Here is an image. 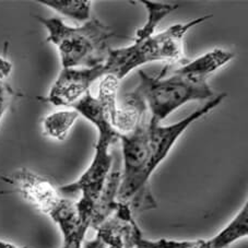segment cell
<instances>
[{
    "mask_svg": "<svg viewBox=\"0 0 248 248\" xmlns=\"http://www.w3.org/2000/svg\"><path fill=\"white\" fill-rule=\"evenodd\" d=\"M80 116L87 118L95 126L97 141L93 160L84 173L74 183L59 187V190L67 197L80 195L77 202L79 215L84 222L91 226L93 211L104 189L106 181L113 170V155L110 148L119 139L118 131L110 122L109 114L101 104L98 98L88 92L71 106Z\"/></svg>",
    "mask_w": 248,
    "mask_h": 248,
    "instance_id": "cell-1",
    "label": "cell"
},
{
    "mask_svg": "<svg viewBox=\"0 0 248 248\" xmlns=\"http://www.w3.org/2000/svg\"><path fill=\"white\" fill-rule=\"evenodd\" d=\"M212 16H203L187 23L172 25L168 30L143 38H135L134 43L123 48H110L108 57L102 63L105 76H113L118 81L140 66L155 62L183 66L189 61L184 55V37L190 29L206 22ZM169 66V67H170Z\"/></svg>",
    "mask_w": 248,
    "mask_h": 248,
    "instance_id": "cell-2",
    "label": "cell"
},
{
    "mask_svg": "<svg viewBox=\"0 0 248 248\" xmlns=\"http://www.w3.org/2000/svg\"><path fill=\"white\" fill-rule=\"evenodd\" d=\"M36 19L47 31V41L56 47L62 68H93L108 57V42L115 33L96 18L70 27L59 18Z\"/></svg>",
    "mask_w": 248,
    "mask_h": 248,
    "instance_id": "cell-3",
    "label": "cell"
},
{
    "mask_svg": "<svg viewBox=\"0 0 248 248\" xmlns=\"http://www.w3.org/2000/svg\"><path fill=\"white\" fill-rule=\"evenodd\" d=\"M149 117L144 113L130 132L119 135L122 141L121 182L117 202L126 204L131 211H145L157 207L150 190V147Z\"/></svg>",
    "mask_w": 248,
    "mask_h": 248,
    "instance_id": "cell-4",
    "label": "cell"
},
{
    "mask_svg": "<svg viewBox=\"0 0 248 248\" xmlns=\"http://www.w3.org/2000/svg\"><path fill=\"white\" fill-rule=\"evenodd\" d=\"M1 178L14 185L24 200L58 226L62 242L84 241L90 224L81 219L77 202L62 194L49 179L27 169Z\"/></svg>",
    "mask_w": 248,
    "mask_h": 248,
    "instance_id": "cell-5",
    "label": "cell"
},
{
    "mask_svg": "<svg viewBox=\"0 0 248 248\" xmlns=\"http://www.w3.org/2000/svg\"><path fill=\"white\" fill-rule=\"evenodd\" d=\"M139 75L138 85L127 94L143 103L153 124H162L188 102L215 97L207 79L184 74L177 69L166 78H155L144 71H139Z\"/></svg>",
    "mask_w": 248,
    "mask_h": 248,
    "instance_id": "cell-6",
    "label": "cell"
},
{
    "mask_svg": "<svg viewBox=\"0 0 248 248\" xmlns=\"http://www.w3.org/2000/svg\"><path fill=\"white\" fill-rule=\"evenodd\" d=\"M104 78L101 65L93 68H62L44 101L54 106H71Z\"/></svg>",
    "mask_w": 248,
    "mask_h": 248,
    "instance_id": "cell-7",
    "label": "cell"
},
{
    "mask_svg": "<svg viewBox=\"0 0 248 248\" xmlns=\"http://www.w3.org/2000/svg\"><path fill=\"white\" fill-rule=\"evenodd\" d=\"M248 235V203L247 202L229 224L209 239H196L192 248H229Z\"/></svg>",
    "mask_w": 248,
    "mask_h": 248,
    "instance_id": "cell-8",
    "label": "cell"
},
{
    "mask_svg": "<svg viewBox=\"0 0 248 248\" xmlns=\"http://www.w3.org/2000/svg\"><path fill=\"white\" fill-rule=\"evenodd\" d=\"M233 58L234 54L228 52V50L215 48L211 52L194 59V61L186 62L185 65L179 67L177 70L184 72V74L208 80L213 72L229 63Z\"/></svg>",
    "mask_w": 248,
    "mask_h": 248,
    "instance_id": "cell-9",
    "label": "cell"
},
{
    "mask_svg": "<svg viewBox=\"0 0 248 248\" xmlns=\"http://www.w3.org/2000/svg\"><path fill=\"white\" fill-rule=\"evenodd\" d=\"M79 117V113L74 108L56 110L43 119V132L53 140H66L68 134Z\"/></svg>",
    "mask_w": 248,
    "mask_h": 248,
    "instance_id": "cell-10",
    "label": "cell"
},
{
    "mask_svg": "<svg viewBox=\"0 0 248 248\" xmlns=\"http://www.w3.org/2000/svg\"><path fill=\"white\" fill-rule=\"evenodd\" d=\"M38 2L78 22L85 23L91 19V0H40Z\"/></svg>",
    "mask_w": 248,
    "mask_h": 248,
    "instance_id": "cell-11",
    "label": "cell"
},
{
    "mask_svg": "<svg viewBox=\"0 0 248 248\" xmlns=\"http://www.w3.org/2000/svg\"><path fill=\"white\" fill-rule=\"evenodd\" d=\"M195 241H173L160 238L156 241L147 239L136 220L132 222L127 235V248H192Z\"/></svg>",
    "mask_w": 248,
    "mask_h": 248,
    "instance_id": "cell-12",
    "label": "cell"
},
{
    "mask_svg": "<svg viewBox=\"0 0 248 248\" xmlns=\"http://www.w3.org/2000/svg\"><path fill=\"white\" fill-rule=\"evenodd\" d=\"M140 2L143 3L148 11V20L142 28L137 30L136 38H143L155 34V29L161 21L178 8V5H168V3L149 1V0H141Z\"/></svg>",
    "mask_w": 248,
    "mask_h": 248,
    "instance_id": "cell-13",
    "label": "cell"
},
{
    "mask_svg": "<svg viewBox=\"0 0 248 248\" xmlns=\"http://www.w3.org/2000/svg\"><path fill=\"white\" fill-rule=\"evenodd\" d=\"M12 63L6 57L0 56V124L16 97V92L10 83Z\"/></svg>",
    "mask_w": 248,
    "mask_h": 248,
    "instance_id": "cell-14",
    "label": "cell"
},
{
    "mask_svg": "<svg viewBox=\"0 0 248 248\" xmlns=\"http://www.w3.org/2000/svg\"><path fill=\"white\" fill-rule=\"evenodd\" d=\"M0 248H29V247H27V246H18V245H15V244H11L9 242L1 241V239H0Z\"/></svg>",
    "mask_w": 248,
    "mask_h": 248,
    "instance_id": "cell-15",
    "label": "cell"
}]
</instances>
